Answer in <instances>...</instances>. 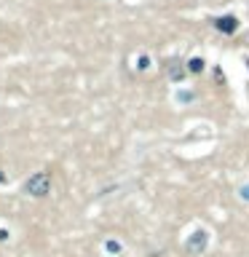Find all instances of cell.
I'll return each mask as SVG.
<instances>
[{
    "mask_svg": "<svg viewBox=\"0 0 249 257\" xmlns=\"http://www.w3.org/2000/svg\"><path fill=\"white\" fill-rule=\"evenodd\" d=\"M46 182H48V174H38L32 182H27V190H35V196H43V193H46Z\"/></svg>",
    "mask_w": 249,
    "mask_h": 257,
    "instance_id": "cell-1",
    "label": "cell"
}]
</instances>
